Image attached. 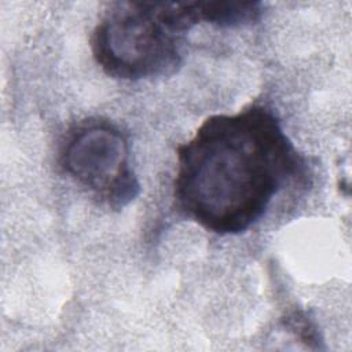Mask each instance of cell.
I'll use <instances>...</instances> for the list:
<instances>
[{"label":"cell","mask_w":352,"mask_h":352,"mask_svg":"<svg viewBox=\"0 0 352 352\" xmlns=\"http://www.w3.org/2000/svg\"><path fill=\"white\" fill-rule=\"evenodd\" d=\"M305 170L279 118L261 104L206 118L177 147V206L220 235L253 226L272 198Z\"/></svg>","instance_id":"1"},{"label":"cell","mask_w":352,"mask_h":352,"mask_svg":"<svg viewBox=\"0 0 352 352\" xmlns=\"http://www.w3.org/2000/svg\"><path fill=\"white\" fill-rule=\"evenodd\" d=\"M180 37L161 19L158 1H120L95 26L91 51L110 77H161L182 63Z\"/></svg>","instance_id":"2"},{"label":"cell","mask_w":352,"mask_h":352,"mask_svg":"<svg viewBox=\"0 0 352 352\" xmlns=\"http://www.w3.org/2000/svg\"><path fill=\"white\" fill-rule=\"evenodd\" d=\"M62 165L113 208L125 206L139 194V182L128 164L126 139L109 122L80 125L63 147Z\"/></svg>","instance_id":"3"},{"label":"cell","mask_w":352,"mask_h":352,"mask_svg":"<svg viewBox=\"0 0 352 352\" xmlns=\"http://www.w3.org/2000/svg\"><path fill=\"white\" fill-rule=\"evenodd\" d=\"M195 7L199 21L220 28L250 25L263 14V6L258 1H195Z\"/></svg>","instance_id":"4"}]
</instances>
